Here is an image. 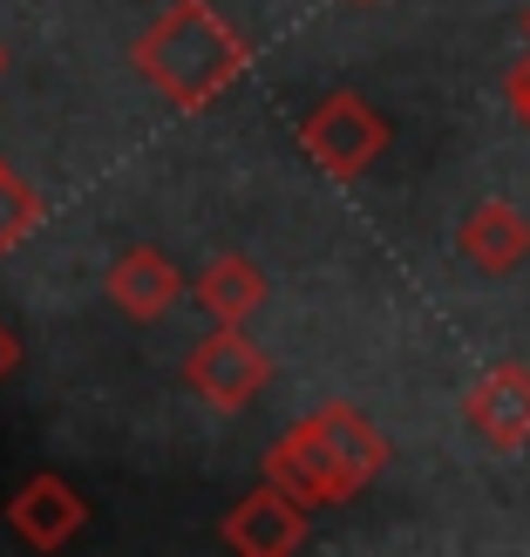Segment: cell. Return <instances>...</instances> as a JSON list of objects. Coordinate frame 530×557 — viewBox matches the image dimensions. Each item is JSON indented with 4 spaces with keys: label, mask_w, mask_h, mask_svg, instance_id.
<instances>
[{
    "label": "cell",
    "mask_w": 530,
    "mask_h": 557,
    "mask_svg": "<svg viewBox=\"0 0 530 557\" xmlns=\"http://www.w3.org/2000/svg\"><path fill=\"white\" fill-rule=\"evenodd\" d=\"M245 35L211 0H171L130 48V69L171 109H211L245 75Z\"/></svg>",
    "instance_id": "6da1fadb"
},
{
    "label": "cell",
    "mask_w": 530,
    "mask_h": 557,
    "mask_svg": "<svg viewBox=\"0 0 530 557\" xmlns=\"http://www.w3.org/2000/svg\"><path fill=\"white\" fill-rule=\"evenodd\" d=\"M387 435L360 414L354 401H326L320 414H306L299 429H286L266 456V483L293 490L306 510H326V504H347L360 496L381 469H387Z\"/></svg>",
    "instance_id": "7a4b0ae2"
},
{
    "label": "cell",
    "mask_w": 530,
    "mask_h": 557,
    "mask_svg": "<svg viewBox=\"0 0 530 557\" xmlns=\"http://www.w3.org/2000/svg\"><path fill=\"white\" fill-rule=\"evenodd\" d=\"M387 116L368 102V96H354V89H333L313 116L299 123V150L320 163L326 177H341V184H354V177H368V163L387 150Z\"/></svg>",
    "instance_id": "3957f363"
},
{
    "label": "cell",
    "mask_w": 530,
    "mask_h": 557,
    "mask_svg": "<svg viewBox=\"0 0 530 557\" xmlns=\"http://www.w3.org/2000/svg\"><path fill=\"white\" fill-rule=\"evenodd\" d=\"M184 381H190V395L211 401L218 414H238V408H252V395L272 381V360L245 326H218V333H205V341L190 347Z\"/></svg>",
    "instance_id": "277c9868"
},
{
    "label": "cell",
    "mask_w": 530,
    "mask_h": 557,
    "mask_svg": "<svg viewBox=\"0 0 530 557\" xmlns=\"http://www.w3.org/2000/svg\"><path fill=\"white\" fill-rule=\"evenodd\" d=\"M463 422L477 429L483 449L517 456L530 442V368L523 360H496V368L463 395Z\"/></svg>",
    "instance_id": "5b68a950"
},
{
    "label": "cell",
    "mask_w": 530,
    "mask_h": 557,
    "mask_svg": "<svg viewBox=\"0 0 530 557\" xmlns=\"http://www.w3.org/2000/svg\"><path fill=\"white\" fill-rule=\"evenodd\" d=\"M306 517H313V510H306L293 490L259 483V490L225 517V544H232L238 557H286V550L306 544Z\"/></svg>",
    "instance_id": "8992f818"
},
{
    "label": "cell",
    "mask_w": 530,
    "mask_h": 557,
    "mask_svg": "<svg viewBox=\"0 0 530 557\" xmlns=\"http://www.w3.org/2000/svg\"><path fill=\"white\" fill-rule=\"evenodd\" d=\"M8 523L35 544V550H62L82 523H89V504L75 496L69 476H54V469H41V476H27L14 490V504H8Z\"/></svg>",
    "instance_id": "52a82bcc"
},
{
    "label": "cell",
    "mask_w": 530,
    "mask_h": 557,
    "mask_svg": "<svg viewBox=\"0 0 530 557\" xmlns=\"http://www.w3.org/2000/svg\"><path fill=\"white\" fill-rule=\"evenodd\" d=\"M456 252L490 278H510L517 265H530V218L517 205H504V198H483L456 225Z\"/></svg>",
    "instance_id": "ba28073f"
},
{
    "label": "cell",
    "mask_w": 530,
    "mask_h": 557,
    "mask_svg": "<svg viewBox=\"0 0 530 557\" xmlns=\"http://www.w3.org/2000/svg\"><path fill=\"white\" fill-rule=\"evenodd\" d=\"M184 293L190 286L177 278V265L163 259L157 245H136V252H123L116 265H109V306L130 313V320H163Z\"/></svg>",
    "instance_id": "9c48e42d"
},
{
    "label": "cell",
    "mask_w": 530,
    "mask_h": 557,
    "mask_svg": "<svg viewBox=\"0 0 530 557\" xmlns=\"http://www.w3.org/2000/svg\"><path fill=\"white\" fill-rule=\"evenodd\" d=\"M190 293H198V306H205L218 326H245V320L266 306L272 286H266V272L245 259V252H218V259L198 272V286H190Z\"/></svg>",
    "instance_id": "30bf717a"
},
{
    "label": "cell",
    "mask_w": 530,
    "mask_h": 557,
    "mask_svg": "<svg viewBox=\"0 0 530 557\" xmlns=\"http://www.w3.org/2000/svg\"><path fill=\"white\" fill-rule=\"evenodd\" d=\"M35 225H41V190L27 184L21 171H8V163H0V259H8L14 245L35 238Z\"/></svg>",
    "instance_id": "8fae6325"
},
{
    "label": "cell",
    "mask_w": 530,
    "mask_h": 557,
    "mask_svg": "<svg viewBox=\"0 0 530 557\" xmlns=\"http://www.w3.org/2000/svg\"><path fill=\"white\" fill-rule=\"evenodd\" d=\"M504 96H510V116L530 129V54H523V62L510 69V82H504Z\"/></svg>",
    "instance_id": "7c38bea8"
},
{
    "label": "cell",
    "mask_w": 530,
    "mask_h": 557,
    "mask_svg": "<svg viewBox=\"0 0 530 557\" xmlns=\"http://www.w3.org/2000/svg\"><path fill=\"white\" fill-rule=\"evenodd\" d=\"M14 368H21V341H14V326L0 320V381H8Z\"/></svg>",
    "instance_id": "4fadbf2b"
},
{
    "label": "cell",
    "mask_w": 530,
    "mask_h": 557,
    "mask_svg": "<svg viewBox=\"0 0 530 557\" xmlns=\"http://www.w3.org/2000/svg\"><path fill=\"white\" fill-rule=\"evenodd\" d=\"M0 75H8V48H0Z\"/></svg>",
    "instance_id": "5bb4252c"
},
{
    "label": "cell",
    "mask_w": 530,
    "mask_h": 557,
    "mask_svg": "<svg viewBox=\"0 0 530 557\" xmlns=\"http://www.w3.org/2000/svg\"><path fill=\"white\" fill-rule=\"evenodd\" d=\"M354 8H374V0H354Z\"/></svg>",
    "instance_id": "9a60e30c"
},
{
    "label": "cell",
    "mask_w": 530,
    "mask_h": 557,
    "mask_svg": "<svg viewBox=\"0 0 530 557\" xmlns=\"http://www.w3.org/2000/svg\"><path fill=\"white\" fill-rule=\"evenodd\" d=\"M523 27H530V21H523Z\"/></svg>",
    "instance_id": "2e32d148"
}]
</instances>
